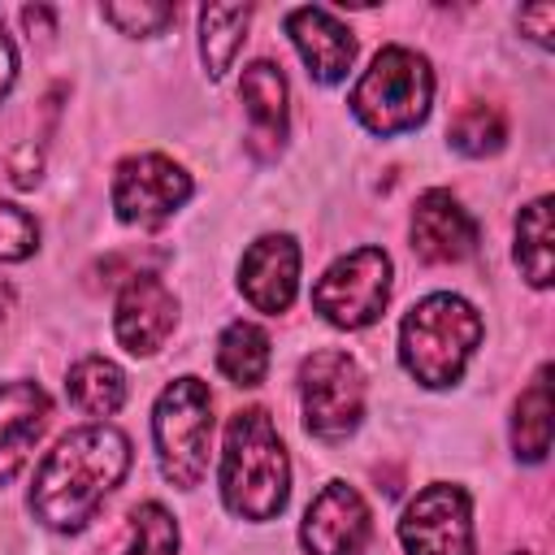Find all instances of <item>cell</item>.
Returning a JSON list of instances; mask_svg holds the SVG:
<instances>
[{
  "label": "cell",
  "instance_id": "1",
  "mask_svg": "<svg viewBox=\"0 0 555 555\" xmlns=\"http://www.w3.org/2000/svg\"><path fill=\"white\" fill-rule=\"evenodd\" d=\"M130 468V438L113 425L69 429L35 468L30 512L56 533L82 529Z\"/></svg>",
  "mask_w": 555,
  "mask_h": 555
},
{
  "label": "cell",
  "instance_id": "2",
  "mask_svg": "<svg viewBox=\"0 0 555 555\" xmlns=\"http://www.w3.org/2000/svg\"><path fill=\"white\" fill-rule=\"evenodd\" d=\"M221 499L243 520H273L291 499V460L264 408H243L225 425Z\"/></svg>",
  "mask_w": 555,
  "mask_h": 555
},
{
  "label": "cell",
  "instance_id": "3",
  "mask_svg": "<svg viewBox=\"0 0 555 555\" xmlns=\"http://www.w3.org/2000/svg\"><path fill=\"white\" fill-rule=\"evenodd\" d=\"M481 343V317L468 299L438 291L412 304V312L399 325V364L412 382L442 390L455 386Z\"/></svg>",
  "mask_w": 555,
  "mask_h": 555
},
{
  "label": "cell",
  "instance_id": "4",
  "mask_svg": "<svg viewBox=\"0 0 555 555\" xmlns=\"http://www.w3.org/2000/svg\"><path fill=\"white\" fill-rule=\"evenodd\" d=\"M356 121L382 139L390 134H408L429 117L434 104V69L421 52L412 48H382L373 56V65L360 74V82L347 95Z\"/></svg>",
  "mask_w": 555,
  "mask_h": 555
},
{
  "label": "cell",
  "instance_id": "5",
  "mask_svg": "<svg viewBox=\"0 0 555 555\" xmlns=\"http://www.w3.org/2000/svg\"><path fill=\"white\" fill-rule=\"evenodd\" d=\"M152 442L169 486H199L212 451V395L199 377H173L160 390L152 408Z\"/></svg>",
  "mask_w": 555,
  "mask_h": 555
},
{
  "label": "cell",
  "instance_id": "6",
  "mask_svg": "<svg viewBox=\"0 0 555 555\" xmlns=\"http://www.w3.org/2000/svg\"><path fill=\"white\" fill-rule=\"evenodd\" d=\"M390 256L382 247H356L338 256L312 286V308L338 330L373 325L390 304Z\"/></svg>",
  "mask_w": 555,
  "mask_h": 555
},
{
  "label": "cell",
  "instance_id": "7",
  "mask_svg": "<svg viewBox=\"0 0 555 555\" xmlns=\"http://www.w3.org/2000/svg\"><path fill=\"white\" fill-rule=\"evenodd\" d=\"M304 425L321 442H343L364 416V373L347 351L321 347L299 364Z\"/></svg>",
  "mask_w": 555,
  "mask_h": 555
},
{
  "label": "cell",
  "instance_id": "8",
  "mask_svg": "<svg viewBox=\"0 0 555 555\" xmlns=\"http://www.w3.org/2000/svg\"><path fill=\"white\" fill-rule=\"evenodd\" d=\"M191 173L160 156V152H139L126 156L113 169V212L126 225H160L169 221L186 199H191Z\"/></svg>",
  "mask_w": 555,
  "mask_h": 555
},
{
  "label": "cell",
  "instance_id": "9",
  "mask_svg": "<svg viewBox=\"0 0 555 555\" xmlns=\"http://www.w3.org/2000/svg\"><path fill=\"white\" fill-rule=\"evenodd\" d=\"M399 542L408 555H473L468 490L451 486V481L425 486L399 520Z\"/></svg>",
  "mask_w": 555,
  "mask_h": 555
},
{
  "label": "cell",
  "instance_id": "10",
  "mask_svg": "<svg viewBox=\"0 0 555 555\" xmlns=\"http://www.w3.org/2000/svg\"><path fill=\"white\" fill-rule=\"evenodd\" d=\"M178 325V299L156 273H130L113 308V334L130 356H156Z\"/></svg>",
  "mask_w": 555,
  "mask_h": 555
},
{
  "label": "cell",
  "instance_id": "11",
  "mask_svg": "<svg viewBox=\"0 0 555 555\" xmlns=\"http://www.w3.org/2000/svg\"><path fill=\"white\" fill-rule=\"evenodd\" d=\"M369 529L373 520H369V503L360 499V490L347 481H330L308 503L299 542L308 555H356L369 542Z\"/></svg>",
  "mask_w": 555,
  "mask_h": 555
},
{
  "label": "cell",
  "instance_id": "12",
  "mask_svg": "<svg viewBox=\"0 0 555 555\" xmlns=\"http://www.w3.org/2000/svg\"><path fill=\"white\" fill-rule=\"evenodd\" d=\"M408 234H412V251L425 264H460L477 256V243H481L477 221L451 191H425L412 208Z\"/></svg>",
  "mask_w": 555,
  "mask_h": 555
},
{
  "label": "cell",
  "instance_id": "13",
  "mask_svg": "<svg viewBox=\"0 0 555 555\" xmlns=\"http://www.w3.org/2000/svg\"><path fill=\"white\" fill-rule=\"evenodd\" d=\"M238 291L256 312H286L299 291V247L291 234L256 238L238 260Z\"/></svg>",
  "mask_w": 555,
  "mask_h": 555
},
{
  "label": "cell",
  "instance_id": "14",
  "mask_svg": "<svg viewBox=\"0 0 555 555\" xmlns=\"http://www.w3.org/2000/svg\"><path fill=\"white\" fill-rule=\"evenodd\" d=\"M286 35L295 43V52L304 56L308 74L321 87H334L347 78L351 61H356V35L330 13V9H291L286 13Z\"/></svg>",
  "mask_w": 555,
  "mask_h": 555
},
{
  "label": "cell",
  "instance_id": "15",
  "mask_svg": "<svg viewBox=\"0 0 555 555\" xmlns=\"http://www.w3.org/2000/svg\"><path fill=\"white\" fill-rule=\"evenodd\" d=\"M238 100H243V113H247V143L256 156H273L286 139V121H291V91H286V78L273 61H251L243 69V82H238Z\"/></svg>",
  "mask_w": 555,
  "mask_h": 555
},
{
  "label": "cell",
  "instance_id": "16",
  "mask_svg": "<svg viewBox=\"0 0 555 555\" xmlns=\"http://www.w3.org/2000/svg\"><path fill=\"white\" fill-rule=\"evenodd\" d=\"M52 399L39 382H0V486L26 464L30 447L48 429Z\"/></svg>",
  "mask_w": 555,
  "mask_h": 555
},
{
  "label": "cell",
  "instance_id": "17",
  "mask_svg": "<svg viewBox=\"0 0 555 555\" xmlns=\"http://www.w3.org/2000/svg\"><path fill=\"white\" fill-rule=\"evenodd\" d=\"M512 447L525 464H542L551 451V364L533 373L512 408Z\"/></svg>",
  "mask_w": 555,
  "mask_h": 555
},
{
  "label": "cell",
  "instance_id": "18",
  "mask_svg": "<svg viewBox=\"0 0 555 555\" xmlns=\"http://www.w3.org/2000/svg\"><path fill=\"white\" fill-rule=\"evenodd\" d=\"M65 395L87 416H113L126 403V373L104 356H87L65 373Z\"/></svg>",
  "mask_w": 555,
  "mask_h": 555
},
{
  "label": "cell",
  "instance_id": "19",
  "mask_svg": "<svg viewBox=\"0 0 555 555\" xmlns=\"http://www.w3.org/2000/svg\"><path fill=\"white\" fill-rule=\"evenodd\" d=\"M516 264L529 286H551L555 269V230H551V199H533L516 217Z\"/></svg>",
  "mask_w": 555,
  "mask_h": 555
},
{
  "label": "cell",
  "instance_id": "20",
  "mask_svg": "<svg viewBox=\"0 0 555 555\" xmlns=\"http://www.w3.org/2000/svg\"><path fill=\"white\" fill-rule=\"evenodd\" d=\"M247 22H251V4H208L199 9V52L208 65V78H221L243 39H247Z\"/></svg>",
  "mask_w": 555,
  "mask_h": 555
},
{
  "label": "cell",
  "instance_id": "21",
  "mask_svg": "<svg viewBox=\"0 0 555 555\" xmlns=\"http://www.w3.org/2000/svg\"><path fill=\"white\" fill-rule=\"evenodd\" d=\"M217 369L234 386H260L269 373V334L256 321H230L217 338Z\"/></svg>",
  "mask_w": 555,
  "mask_h": 555
},
{
  "label": "cell",
  "instance_id": "22",
  "mask_svg": "<svg viewBox=\"0 0 555 555\" xmlns=\"http://www.w3.org/2000/svg\"><path fill=\"white\" fill-rule=\"evenodd\" d=\"M447 139L464 156H494L503 147V139H507V121H503V113L494 104H464L451 117Z\"/></svg>",
  "mask_w": 555,
  "mask_h": 555
},
{
  "label": "cell",
  "instance_id": "23",
  "mask_svg": "<svg viewBox=\"0 0 555 555\" xmlns=\"http://www.w3.org/2000/svg\"><path fill=\"white\" fill-rule=\"evenodd\" d=\"M121 555H178V520L160 503H139L130 512V546Z\"/></svg>",
  "mask_w": 555,
  "mask_h": 555
},
{
  "label": "cell",
  "instance_id": "24",
  "mask_svg": "<svg viewBox=\"0 0 555 555\" xmlns=\"http://www.w3.org/2000/svg\"><path fill=\"white\" fill-rule=\"evenodd\" d=\"M39 247V225L30 212H22L17 204L0 199V264L26 260Z\"/></svg>",
  "mask_w": 555,
  "mask_h": 555
},
{
  "label": "cell",
  "instance_id": "25",
  "mask_svg": "<svg viewBox=\"0 0 555 555\" xmlns=\"http://www.w3.org/2000/svg\"><path fill=\"white\" fill-rule=\"evenodd\" d=\"M178 13H173V4H147V0H139V4H104V22H113L121 35H160L169 22H173Z\"/></svg>",
  "mask_w": 555,
  "mask_h": 555
},
{
  "label": "cell",
  "instance_id": "26",
  "mask_svg": "<svg viewBox=\"0 0 555 555\" xmlns=\"http://www.w3.org/2000/svg\"><path fill=\"white\" fill-rule=\"evenodd\" d=\"M520 30H529V39L538 43V48H551V22H555V4H529V9H520Z\"/></svg>",
  "mask_w": 555,
  "mask_h": 555
},
{
  "label": "cell",
  "instance_id": "27",
  "mask_svg": "<svg viewBox=\"0 0 555 555\" xmlns=\"http://www.w3.org/2000/svg\"><path fill=\"white\" fill-rule=\"evenodd\" d=\"M13 78H17V48H13L9 30H4V17H0V100L9 95Z\"/></svg>",
  "mask_w": 555,
  "mask_h": 555
},
{
  "label": "cell",
  "instance_id": "28",
  "mask_svg": "<svg viewBox=\"0 0 555 555\" xmlns=\"http://www.w3.org/2000/svg\"><path fill=\"white\" fill-rule=\"evenodd\" d=\"M4 304H9V291H0V317H4Z\"/></svg>",
  "mask_w": 555,
  "mask_h": 555
},
{
  "label": "cell",
  "instance_id": "29",
  "mask_svg": "<svg viewBox=\"0 0 555 555\" xmlns=\"http://www.w3.org/2000/svg\"><path fill=\"white\" fill-rule=\"evenodd\" d=\"M516 555H529V551H516Z\"/></svg>",
  "mask_w": 555,
  "mask_h": 555
}]
</instances>
